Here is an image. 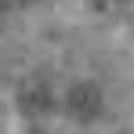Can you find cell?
<instances>
[{
  "label": "cell",
  "instance_id": "obj_1",
  "mask_svg": "<svg viewBox=\"0 0 134 134\" xmlns=\"http://www.w3.org/2000/svg\"><path fill=\"white\" fill-rule=\"evenodd\" d=\"M29 134H120L105 91L76 72H40L22 91Z\"/></svg>",
  "mask_w": 134,
  "mask_h": 134
},
{
  "label": "cell",
  "instance_id": "obj_2",
  "mask_svg": "<svg viewBox=\"0 0 134 134\" xmlns=\"http://www.w3.org/2000/svg\"><path fill=\"white\" fill-rule=\"evenodd\" d=\"M7 4H15V0H0V7H7Z\"/></svg>",
  "mask_w": 134,
  "mask_h": 134
}]
</instances>
